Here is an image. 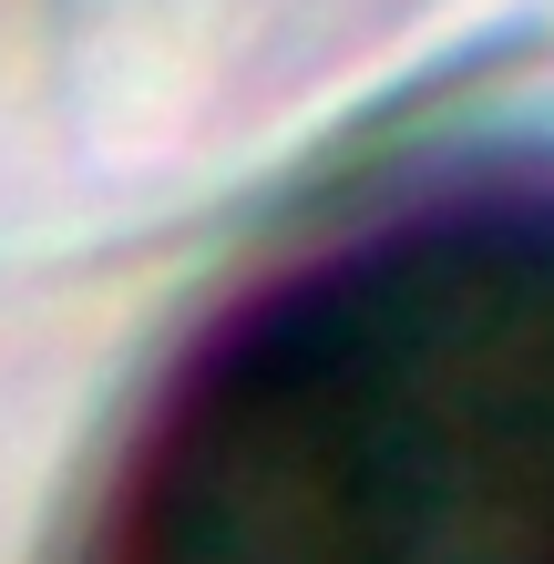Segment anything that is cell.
Instances as JSON below:
<instances>
[{
	"instance_id": "cell-1",
	"label": "cell",
	"mask_w": 554,
	"mask_h": 564,
	"mask_svg": "<svg viewBox=\"0 0 554 564\" xmlns=\"http://www.w3.org/2000/svg\"><path fill=\"white\" fill-rule=\"evenodd\" d=\"M73 564H554V154L268 257L144 390Z\"/></svg>"
}]
</instances>
